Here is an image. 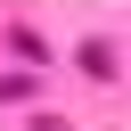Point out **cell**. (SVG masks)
I'll use <instances>...</instances> for the list:
<instances>
[{
	"label": "cell",
	"instance_id": "obj_2",
	"mask_svg": "<svg viewBox=\"0 0 131 131\" xmlns=\"http://www.w3.org/2000/svg\"><path fill=\"white\" fill-rule=\"evenodd\" d=\"M33 131H66V123H33Z\"/></svg>",
	"mask_w": 131,
	"mask_h": 131
},
{
	"label": "cell",
	"instance_id": "obj_1",
	"mask_svg": "<svg viewBox=\"0 0 131 131\" xmlns=\"http://www.w3.org/2000/svg\"><path fill=\"white\" fill-rule=\"evenodd\" d=\"M82 66H90L98 82H115V49H106V41H90V49H82Z\"/></svg>",
	"mask_w": 131,
	"mask_h": 131
}]
</instances>
